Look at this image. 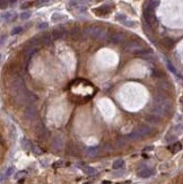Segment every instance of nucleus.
Instances as JSON below:
<instances>
[{
    "instance_id": "obj_1",
    "label": "nucleus",
    "mask_w": 183,
    "mask_h": 184,
    "mask_svg": "<svg viewBox=\"0 0 183 184\" xmlns=\"http://www.w3.org/2000/svg\"><path fill=\"white\" fill-rule=\"evenodd\" d=\"M84 36L86 37H93L98 40H105L106 37V30L97 27V26H88L84 30Z\"/></svg>"
},
{
    "instance_id": "obj_2",
    "label": "nucleus",
    "mask_w": 183,
    "mask_h": 184,
    "mask_svg": "<svg viewBox=\"0 0 183 184\" xmlns=\"http://www.w3.org/2000/svg\"><path fill=\"white\" fill-rule=\"evenodd\" d=\"M149 133H151V128L147 126V125H141L137 130H135L132 133H130L127 138L128 139H132V140H137L139 138H143V137L149 134Z\"/></svg>"
},
{
    "instance_id": "obj_3",
    "label": "nucleus",
    "mask_w": 183,
    "mask_h": 184,
    "mask_svg": "<svg viewBox=\"0 0 183 184\" xmlns=\"http://www.w3.org/2000/svg\"><path fill=\"white\" fill-rule=\"evenodd\" d=\"M24 115H25L26 119L33 120V119L37 115V109H36V106H35L34 104H29V105H26V107H25V110H24Z\"/></svg>"
},
{
    "instance_id": "obj_4",
    "label": "nucleus",
    "mask_w": 183,
    "mask_h": 184,
    "mask_svg": "<svg viewBox=\"0 0 183 184\" xmlns=\"http://www.w3.org/2000/svg\"><path fill=\"white\" fill-rule=\"evenodd\" d=\"M144 17H145L146 22H147L149 25H154V24L156 23V17H155L154 10H152V8H151V7H148V8L145 9V11H144Z\"/></svg>"
},
{
    "instance_id": "obj_5",
    "label": "nucleus",
    "mask_w": 183,
    "mask_h": 184,
    "mask_svg": "<svg viewBox=\"0 0 183 184\" xmlns=\"http://www.w3.org/2000/svg\"><path fill=\"white\" fill-rule=\"evenodd\" d=\"M125 50H129L131 52H135V53H138L140 51H143V48L139 43L135 42V41H131V42H128L125 44Z\"/></svg>"
},
{
    "instance_id": "obj_6",
    "label": "nucleus",
    "mask_w": 183,
    "mask_h": 184,
    "mask_svg": "<svg viewBox=\"0 0 183 184\" xmlns=\"http://www.w3.org/2000/svg\"><path fill=\"white\" fill-rule=\"evenodd\" d=\"M51 145H52V148H53L54 150H61V149L63 148V141H62V138L59 137V136L53 137Z\"/></svg>"
},
{
    "instance_id": "obj_7",
    "label": "nucleus",
    "mask_w": 183,
    "mask_h": 184,
    "mask_svg": "<svg viewBox=\"0 0 183 184\" xmlns=\"http://www.w3.org/2000/svg\"><path fill=\"white\" fill-rule=\"evenodd\" d=\"M155 174V171L152 168H143L141 171L138 172V176L139 177H143V179H147V177H151Z\"/></svg>"
},
{
    "instance_id": "obj_8",
    "label": "nucleus",
    "mask_w": 183,
    "mask_h": 184,
    "mask_svg": "<svg viewBox=\"0 0 183 184\" xmlns=\"http://www.w3.org/2000/svg\"><path fill=\"white\" fill-rule=\"evenodd\" d=\"M16 14L15 13H13V11H7V13H5V14H2V16H1V19L2 21H6V22H14L15 19H16Z\"/></svg>"
},
{
    "instance_id": "obj_9",
    "label": "nucleus",
    "mask_w": 183,
    "mask_h": 184,
    "mask_svg": "<svg viewBox=\"0 0 183 184\" xmlns=\"http://www.w3.org/2000/svg\"><path fill=\"white\" fill-rule=\"evenodd\" d=\"M124 41V35L121 33H114L111 36V42L112 43H122Z\"/></svg>"
},
{
    "instance_id": "obj_10",
    "label": "nucleus",
    "mask_w": 183,
    "mask_h": 184,
    "mask_svg": "<svg viewBox=\"0 0 183 184\" xmlns=\"http://www.w3.org/2000/svg\"><path fill=\"white\" fill-rule=\"evenodd\" d=\"M52 38H53L52 34H44V35L41 37V41H40V42H41L43 45H50L51 42H52Z\"/></svg>"
},
{
    "instance_id": "obj_11",
    "label": "nucleus",
    "mask_w": 183,
    "mask_h": 184,
    "mask_svg": "<svg viewBox=\"0 0 183 184\" xmlns=\"http://www.w3.org/2000/svg\"><path fill=\"white\" fill-rule=\"evenodd\" d=\"M183 132V125L182 124H178V125H175L172 130H171V132H170V134H172V136H174V137H178L180 133H182Z\"/></svg>"
},
{
    "instance_id": "obj_12",
    "label": "nucleus",
    "mask_w": 183,
    "mask_h": 184,
    "mask_svg": "<svg viewBox=\"0 0 183 184\" xmlns=\"http://www.w3.org/2000/svg\"><path fill=\"white\" fill-rule=\"evenodd\" d=\"M36 51H37L36 48H30V49H26V50L24 51V56H25V58H26V61L30 60V57H32Z\"/></svg>"
},
{
    "instance_id": "obj_13",
    "label": "nucleus",
    "mask_w": 183,
    "mask_h": 184,
    "mask_svg": "<svg viewBox=\"0 0 183 184\" xmlns=\"http://www.w3.org/2000/svg\"><path fill=\"white\" fill-rule=\"evenodd\" d=\"M83 171H84V173L87 174V175L97 174V169L94 168V167H91V166H84V167H83Z\"/></svg>"
},
{
    "instance_id": "obj_14",
    "label": "nucleus",
    "mask_w": 183,
    "mask_h": 184,
    "mask_svg": "<svg viewBox=\"0 0 183 184\" xmlns=\"http://www.w3.org/2000/svg\"><path fill=\"white\" fill-rule=\"evenodd\" d=\"M66 18H67V17H66L64 15H61V14H58V13L53 14V15H52V17H51L52 22H54V23H58V22H61V21H64Z\"/></svg>"
},
{
    "instance_id": "obj_15",
    "label": "nucleus",
    "mask_w": 183,
    "mask_h": 184,
    "mask_svg": "<svg viewBox=\"0 0 183 184\" xmlns=\"http://www.w3.org/2000/svg\"><path fill=\"white\" fill-rule=\"evenodd\" d=\"M164 60H165V63H166V67L168 68V70H170L171 72H173L174 75H176V76H179V75H178V71H176V69L174 68V66H173V64H172L171 62L168 61V60H167L166 58H164ZM179 77H180V78L182 79V77H181V76H179Z\"/></svg>"
},
{
    "instance_id": "obj_16",
    "label": "nucleus",
    "mask_w": 183,
    "mask_h": 184,
    "mask_svg": "<svg viewBox=\"0 0 183 184\" xmlns=\"http://www.w3.org/2000/svg\"><path fill=\"white\" fill-rule=\"evenodd\" d=\"M86 154L88 156H91V157H94V156H96L98 154V148L97 147H88L86 149Z\"/></svg>"
},
{
    "instance_id": "obj_17",
    "label": "nucleus",
    "mask_w": 183,
    "mask_h": 184,
    "mask_svg": "<svg viewBox=\"0 0 183 184\" xmlns=\"http://www.w3.org/2000/svg\"><path fill=\"white\" fill-rule=\"evenodd\" d=\"M123 166H124V160L123 159H117V160H114V163L112 165V167L114 169H120Z\"/></svg>"
},
{
    "instance_id": "obj_18",
    "label": "nucleus",
    "mask_w": 183,
    "mask_h": 184,
    "mask_svg": "<svg viewBox=\"0 0 183 184\" xmlns=\"http://www.w3.org/2000/svg\"><path fill=\"white\" fill-rule=\"evenodd\" d=\"M63 35H64V31L63 30H54V31L52 32V36H53L54 40H59Z\"/></svg>"
},
{
    "instance_id": "obj_19",
    "label": "nucleus",
    "mask_w": 183,
    "mask_h": 184,
    "mask_svg": "<svg viewBox=\"0 0 183 184\" xmlns=\"http://www.w3.org/2000/svg\"><path fill=\"white\" fill-rule=\"evenodd\" d=\"M170 149L172 150V153H178V152H180V150L182 149V145H181L180 142H174V144L170 147Z\"/></svg>"
},
{
    "instance_id": "obj_20",
    "label": "nucleus",
    "mask_w": 183,
    "mask_h": 184,
    "mask_svg": "<svg viewBox=\"0 0 183 184\" xmlns=\"http://www.w3.org/2000/svg\"><path fill=\"white\" fill-rule=\"evenodd\" d=\"M30 16H32V13H30V10H26V11H23L22 14H21V19H23V21H27L29 18H30Z\"/></svg>"
},
{
    "instance_id": "obj_21",
    "label": "nucleus",
    "mask_w": 183,
    "mask_h": 184,
    "mask_svg": "<svg viewBox=\"0 0 183 184\" xmlns=\"http://www.w3.org/2000/svg\"><path fill=\"white\" fill-rule=\"evenodd\" d=\"M146 120H147V122L155 123V124H157V123L159 122V119H158V118H156V115H151V116H147V118H146Z\"/></svg>"
},
{
    "instance_id": "obj_22",
    "label": "nucleus",
    "mask_w": 183,
    "mask_h": 184,
    "mask_svg": "<svg viewBox=\"0 0 183 184\" xmlns=\"http://www.w3.org/2000/svg\"><path fill=\"white\" fill-rule=\"evenodd\" d=\"M22 147L25 149V150H29V149H30V142L27 140V139H23V141H22Z\"/></svg>"
},
{
    "instance_id": "obj_23",
    "label": "nucleus",
    "mask_w": 183,
    "mask_h": 184,
    "mask_svg": "<svg viewBox=\"0 0 183 184\" xmlns=\"http://www.w3.org/2000/svg\"><path fill=\"white\" fill-rule=\"evenodd\" d=\"M95 11H103V13H110L111 11V7H109V6H102L101 8H98L97 10H95Z\"/></svg>"
},
{
    "instance_id": "obj_24",
    "label": "nucleus",
    "mask_w": 183,
    "mask_h": 184,
    "mask_svg": "<svg viewBox=\"0 0 183 184\" xmlns=\"http://www.w3.org/2000/svg\"><path fill=\"white\" fill-rule=\"evenodd\" d=\"M14 171H15V168L11 166V167H8L7 169H6V177H9V176H11L13 174H14Z\"/></svg>"
},
{
    "instance_id": "obj_25",
    "label": "nucleus",
    "mask_w": 183,
    "mask_h": 184,
    "mask_svg": "<svg viewBox=\"0 0 183 184\" xmlns=\"http://www.w3.org/2000/svg\"><path fill=\"white\" fill-rule=\"evenodd\" d=\"M26 175V172L25 171H22V172H18L16 175H15V180H21V179H23L24 176Z\"/></svg>"
},
{
    "instance_id": "obj_26",
    "label": "nucleus",
    "mask_w": 183,
    "mask_h": 184,
    "mask_svg": "<svg viewBox=\"0 0 183 184\" xmlns=\"http://www.w3.org/2000/svg\"><path fill=\"white\" fill-rule=\"evenodd\" d=\"M32 152H33V154H35V155H41L42 154V149L41 148H38L37 146H34V147H32Z\"/></svg>"
},
{
    "instance_id": "obj_27",
    "label": "nucleus",
    "mask_w": 183,
    "mask_h": 184,
    "mask_svg": "<svg viewBox=\"0 0 183 184\" xmlns=\"http://www.w3.org/2000/svg\"><path fill=\"white\" fill-rule=\"evenodd\" d=\"M0 7H1V9H5V8H7L8 7V3H9V0H0Z\"/></svg>"
},
{
    "instance_id": "obj_28",
    "label": "nucleus",
    "mask_w": 183,
    "mask_h": 184,
    "mask_svg": "<svg viewBox=\"0 0 183 184\" xmlns=\"http://www.w3.org/2000/svg\"><path fill=\"white\" fill-rule=\"evenodd\" d=\"M158 5H159V0H152L151 3H149V7L154 9V8H156Z\"/></svg>"
},
{
    "instance_id": "obj_29",
    "label": "nucleus",
    "mask_w": 183,
    "mask_h": 184,
    "mask_svg": "<svg viewBox=\"0 0 183 184\" xmlns=\"http://www.w3.org/2000/svg\"><path fill=\"white\" fill-rule=\"evenodd\" d=\"M49 2V0H36L35 1V3H36V6H43V5H46Z\"/></svg>"
},
{
    "instance_id": "obj_30",
    "label": "nucleus",
    "mask_w": 183,
    "mask_h": 184,
    "mask_svg": "<svg viewBox=\"0 0 183 184\" xmlns=\"http://www.w3.org/2000/svg\"><path fill=\"white\" fill-rule=\"evenodd\" d=\"M22 31H23V28H22V27H15V28L11 31V34H13V35H15V34H19Z\"/></svg>"
},
{
    "instance_id": "obj_31",
    "label": "nucleus",
    "mask_w": 183,
    "mask_h": 184,
    "mask_svg": "<svg viewBox=\"0 0 183 184\" xmlns=\"http://www.w3.org/2000/svg\"><path fill=\"white\" fill-rule=\"evenodd\" d=\"M117 19H118V21H121V22H124V21L127 19V17H125V15L118 14V15H117Z\"/></svg>"
},
{
    "instance_id": "obj_32",
    "label": "nucleus",
    "mask_w": 183,
    "mask_h": 184,
    "mask_svg": "<svg viewBox=\"0 0 183 184\" xmlns=\"http://www.w3.org/2000/svg\"><path fill=\"white\" fill-rule=\"evenodd\" d=\"M125 26H128V27H132V26H135V23L133 22H130V21H124V22H122Z\"/></svg>"
},
{
    "instance_id": "obj_33",
    "label": "nucleus",
    "mask_w": 183,
    "mask_h": 184,
    "mask_svg": "<svg viewBox=\"0 0 183 184\" xmlns=\"http://www.w3.org/2000/svg\"><path fill=\"white\" fill-rule=\"evenodd\" d=\"M48 26H49V25H48L46 23H41V24L38 25V28H40V30H45V28H48Z\"/></svg>"
},
{
    "instance_id": "obj_34",
    "label": "nucleus",
    "mask_w": 183,
    "mask_h": 184,
    "mask_svg": "<svg viewBox=\"0 0 183 184\" xmlns=\"http://www.w3.org/2000/svg\"><path fill=\"white\" fill-rule=\"evenodd\" d=\"M37 43H38V41H37L36 38H32V40H30V45H36Z\"/></svg>"
},
{
    "instance_id": "obj_35",
    "label": "nucleus",
    "mask_w": 183,
    "mask_h": 184,
    "mask_svg": "<svg viewBox=\"0 0 183 184\" xmlns=\"http://www.w3.org/2000/svg\"><path fill=\"white\" fill-rule=\"evenodd\" d=\"M165 43H166V45H170V46H172V45H173V42H172L171 40H168V38H166V40H165Z\"/></svg>"
},
{
    "instance_id": "obj_36",
    "label": "nucleus",
    "mask_w": 183,
    "mask_h": 184,
    "mask_svg": "<svg viewBox=\"0 0 183 184\" xmlns=\"http://www.w3.org/2000/svg\"><path fill=\"white\" fill-rule=\"evenodd\" d=\"M5 40H6V36H5V35H2V36H1V45H3Z\"/></svg>"
},
{
    "instance_id": "obj_37",
    "label": "nucleus",
    "mask_w": 183,
    "mask_h": 184,
    "mask_svg": "<svg viewBox=\"0 0 183 184\" xmlns=\"http://www.w3.org/2000/svg\"><path fill=\"white\" fill-rule=\"evenodd\" d=\"M87 2V0H77V5L78 3H86Z\"/></svg>"
},
{
    "instance_id": "obj_38",
    "label": "nucleus",
    "mask_w": 183,
    "mask_h": 184,
    "mask_svg": "<svg viewBox=\"0 0 183 184\" xmlns=\"http://www.w3.org/2000/svg\"><path fill=\"white\" fill-rule=\"evenodd\" d=\"M152 148H154V147H146L144 150H145V152H149V150H152Z\"/></svg>"
},
{
    "instance_id": "obj_39",
    "label": "nucleus",
    "mask_w": 183,
    "mask_h": 184,
    "mask_svg": "<svg viewBox=\"0 0 183 184\" xmlns=\"http://www.w3.org/2000/svg\"><path fill=\"white\" fill-rule=\"evenodd\" d=\"M16 1H17V0H9V3L14 5V3H16Z\"/></svg>"
},
{
    "instance_id": "obj_40",
    "label": "nucleus",
    "mask_w": 183,
    "mask_h": 184,
    "mask_svg": "<svg viewBox=\"0 0 183 184\" xmlns=\"http://www.w3.org/2000/svg\"><path fill=\"white\" fill-rule=\"evenodd\" d=\"M84 184H91V183H84Z\"/></svg>"
}]
</instances>
